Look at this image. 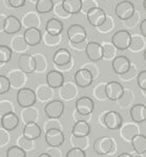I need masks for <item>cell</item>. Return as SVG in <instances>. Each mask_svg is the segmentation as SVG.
I'll list each match as a JSON object with an SVG mask.
<instances>
[{"mask_svg":"<svg viewBox=\"0 0 146 157\" xmlns=\"http://www.w3.org/2000/svg\"><path fill=\"white\" fill-rule=\"evenodd\" d=\"M132 146L135 152L139 154L146 153V136L143 134H138L132 140Z\"/></svg>","mask_w":146,"mask_h":157,"instance_id":"f1b7e54d","label":"cell"},{"mask_svg":"<svg viewBox=\"0 0 146 157\" xmlns=\"http://www.w3.org/2000/svg\"><path fill=\"white\" fill-rule=\"evenodd\" d=\"M61 6L66 14L76 15L83 9V2L82 0H63Z\"/></svg>","mask_w":146,"mask_h":157,"instance_id":"cb8c5ba5","label":"cell"},{"mask_svg":"<svg viewBox=\"0 0 146 157\" xmlns=\"http://www.w3.org/2000/svg\"><path fill=\"white\" fill-rule=\"evenodd\" d=\"M12 84L10 78L6 75H0V94H6L11 89Z\"/></svg>","mask_w":146,"mask_h":157,"instance_id":"74e56055","label":"cell"},{"mask_svg":"<svg viewBox=\"0 0 146 157\" xmlns=\"http://www.w3.org/2000/svg\"><path fill=\"white\" fill-rule=\"evenodd\" d=\"M94 81V75L87 68L78 69L75 73V83L79 87L86 88L91 85Z\"/></svg>","mask_w":146,"mask_h":157,"instance_id":"8fae6325","label":"cell"},{"mask_svg":"<svg viewBox=\"0 0 146 157\" xmlns=\"http://www.w3.org/2000/svg\"><path fill=\"white\" fill-rule=\"evenodd\" d=\"M106 84H104V83L103 84H99L96 88H95V95H96V98H98L99 101L108 100V98H107V95H106Z\"/></svg>","mask_w":146,"mask_h":157,"instance_id":"f35d334b","label":"cell"},{"mask_svg":"<svg viewBox=\"0 0 146 157\" xmlns=\"http://www.w3.org/2000/svg\"><path fill=\"white\" fill-rule=\"evenodd\" d=\"M95 109V103L89 97H81L76 101V111L84 115H91Z\"/></svg>","mask_w":146,"mask_h":157,"instance_id":"9a60e30c","label":"cell"},{"mask_svg":"<svg viewBox=\"0 0 146 157\" xmlns=\"http://www.w3.org/2000/svg\"><path fill=\"white\" fill-rule=\"evenodd\" d=\"M24 42L30 46H35L38 45L42 41V34L41 30L37 27H29L25 29L23 35Z\"/></svg>","mask_w":146,"mask_h":157,"instance_id":"2e32d148","label":"cell"},{"mask_svg":"<svg viewBox=\"0 0 146 157\" xmlns=\"http://www.w3.org/2000/svg\"><path fill=\"white\" fill-rule=\"evenodd\" d=\"M115 14L120 20H128L134 16L135 14V6L132 2L128 0L121 1L116 6Z\"/></svg>","mask_w":146,"mask_h":157,"instance_id":"277c9868","label":"cell"},{"mask_svg":"<svg viewBox=\"0 0 146 157\" xmlns=\"http://www.w3.org/2000/svg\"><path fill=\"white\" fill-rule=\"evenodd\" d=\"M144 93H145V94H146V91H144Z\"/></svg>","mask_w":146,"mask_h":157,"instance_id":"9f6ffc18","label":"cell"},{"mask_svg":"<svg viewBox=\"0 0 146 157\" xmlns=\"http://www.w3.org/2000/svg\"><path fill=\"white\" fill-rule=\"evenodd\" d=\"M103 47H104V58H105V59L114 58L112 56H115V48H116V47H115L114 45H109V44H106L105 46H103Z\"/></svg>","mask_w":146,"mask_h":157,"instance_id":"ee69618b","label":"cell"},{"mask_svg":"<svg viewBox=\"0 0 146 157\" xmlns=\"http://www.w3.org/2000/svg\"><path fill=\"white\" fill-rule=\"evenodd\" d=\"M71 52L65 48H60L54 54L53 56V62L58 67L65 66V65L71 64Z\"/></svg>","mask_w":146,"mask_h":157,"instance_id":"ffe728a7","label":"cell"},{"mask_svg":"<svg viewBox=\"0 0 146 157\" xmlns=\"http://www.w3.org/2000/svg\"><path fill=\"white\" fill-rule=\"evenodd\" d=\"M41 133H42V130L37 123L25 124L23 131H22V135L29 139H32V140H36L37 138H39Z\"/></svg>","mask_w":146,"mask_h":157,"instance_id":"603a6c76","label":"cell"},{"mask_svg":"<svg viewBox=\"0 0 146 157\" xmlns=\"http://www.w3.org/2000/svg\"><path fill=\"white\" fill-rule=\"evenodd\" d=\"M122 116L117 111H107L104 114V126L109 130H118L122 127Z\"/></svg>","mask_w":146,"mask_h":157,"instance_id":"30bf717a","label":"cell"},{"mask_svg":"<svg viewBox=\"0 0 146 157\" xmlns=\"http://www.w3.org/2000/svg\"><path fill=\"white\" fill-rule=\"evenodd\" d=\"M36 61H37V69L36 71H42L47 67V62H45L44 58H42V56H36Z\"/></svg>","mask_w":146,"mask_h":157,"instance_id":"f6af8a7d","label":"cell"},{"mask_svg":"<svg viewBox=\"0 0 146 157\" xmlns=\"http://www.w3.org/2000/svg\"><path fill=\"white\" fill-rule=\"evenodd\" d=\"M47 83L53 89L61 88L64 84V75L58 70H50L47 75Z\"/></svg>","mask_w":146,"mask_h":157,"instance_id":"ac0fdd59","label":"cell"},{"mask_svg":"<svg viewBox=\"0 0 146 157\" xmlns=\"http://www.w3.org/2000/svg\"><path fill=\"white\" fill-rule=\"evenodd\" d=\"M26 0H7V3L10 4V6L14 7V9H19L22 7L25 4Z\"/></svg>","mask_w":146,"mask_h":157,"instance_id":"7dc6e473","label":"cell"},{"mask_svg":"<svg viewBox=\"0 0 146 157\" xmlns=\"http://www.w3.org/2000/svg\"><path fill=\"white\" fill-rule=\"evenodd\" d=\"M52 129H60V130H62V125L58 121V118H50L48 121H45V125H44L45 132L48 130H52Z\"/></svg>","mask_w":146,"mask_h":157,"instance_id":"ab89813d","label":"cell"},{"mask_svg":"<svg viewBox=\"0 0 146 157\" xmlns=\"http://www.w3.org/2000/svg\"><path fill=\"white\" fill-rule=\"evenodd\" d=\"M38 157H52V156H51L50 154L45 152V153H41V154H39V156H38Z\"/></svg>","mask_w":146,"mask_h":157,"instance_id":"f907efd6","label":"cell"},{"mask_svg":"<svg viewBox=\"0 0 146 157\" xmlns=\"http://www.w3.org/2000/svg\"><path fill=\"white\" fill-rule=\"evenodd\" d=\"M12 59V49L6 45L0 46V62L1 64H6Z\"/></svg>","mask_w":146,"mask_h":157,"instance_id":"e575fe53","label":"cell"},{"mask_svg":"<svg viewBox=\"0 0 146 157\" xmlns=\"http://www.w3.org/2000/svg\"><path fill=\"white\" fill-rule=\"evenodd\" d=\"M35 140H32V139H29L26 137H24L23 135L18 137L17 139V146L20 147L21 149H23L25 152H30L34 149L35 147Z\"/></svg>","mask_w":146,"mask_h":157,"instance_id":"836d02e7","label":"cell"},{"mask_svg":"<svg viewBox=\"0 0 146 157\" xmlns=\"http://www.w3.org/2000/svg\"><path fill=\"white\" fill-rule=\"evenodd\" d=\"M130 61L127 57L125 56H117L112 62V66L114 71L117 75H125L129 71L130 69Z\"/></svg>","mask_w":146,"mask_h":157,"instance_id":"4fadbf2b","label":"cell"},{"mask_svg":"<svg viewBox=\"0 0 146 157\" xmlns=\"http://www.w3.org/2000/svg\"><path fill=\"white\" fill-rule=\"evenodd\" d=\"M20 115H21V118L24 124L37 123V121L39 120V111L34 106L27 108H22Z\"/></svg>","mask_w":146,"mask_h":157,"instance_id":"484cf974","label":"cell"},{"mask_svg":"<svg viewBox=\"0 0 146 157\" xmlns=\"http://www.w3.org/2000/svg\"><path fill=\"white\" fill-rule=\"evenodd\" d=\"M45 141L48 147H60L64 143V134L60 129H52L45 132Z\"/></svg>","mask_w":146,"mask_h":157,"instance_id":"7c38bea8","label":"cell"},{"mask_svg":"<svg viewBox=\"0 0 146 157\" xmlns=\"http://www.w3.org/2000/svg\"><path fill=\"white\" fill-rule=\"evenodd\" d=\"M14 105L11 101H6V100H2L0 102V113L1 116L7 114V113L14 112Z\"/></svg>","mask_w":146,"mask_h":157,"instance_id":"8d00e7d4","label":"cell"},{"mask_svg":"<svg viewBox=\"0 0 146 157\" xmlns=\"http://www.w3.org/2000/svg\"><path fill=\"white\" fill-rule=\"evenodd\" d=\"M132 37L130 33L126 29H120L115 33L112 37V44L116 47V49L125 50L129 48L132 45Z\"/></svg>","mask_w":146,"mask_h":157,"instance_id":"6da1fadb","label":"cell"},{"mask_svg":"<svg viewBox=\"0 0 146 157\" xmlns=\"http://www.w3.org/2000/svg\"><path fill=\"white\" fill-rule=\"evenodd\" d=\"M124 88L119 82L112 81L106 84V95L111 101H119L124 95Z\"/></svg>","mask_w":146,"mask_h":157,"instance_id":"5bb4252c","label":"cell"},{"mask_svg":"<svg viewBox=\"0 0 146 157\" xmlns=\"http://www.w3.org/2000/svg\"><path fill=\"white\" fill-rule=\"evenodd\" d=\"M65 157H86V153L84 150L78 148H73L67 151Z\"/></svg>","mask_w":146,"mask_h":157,"instance_id":"b9f144b4","label":"cell"},{"mask_svg":"<svg viewBox=\"0 0 146 157\" xmlns=\"http://www.w3.org/2000/svg\"><path fill=\"white\" fill-rule=\"evenodd\" d=\"M102 1H106V0H102Z\"/></svg>","mask_w":146,"mask_h":157,"instance_id":"11a10c76","label":"cell"},{"mask_svg":"<svg viewBox=\"0 0 146 157\" xmlns=\"http://www.w3.org/2000/svg\"><path fill=\"white\" fill-rule=\"evenodd\" d=\"M71 143L73 145V148H78V149H82V150L86 151L89 144V140L87 138V136L85 137H79V136H75L71 135Z\"/></svg>","mask_w":146,"mask_h":157,"instance_id":"d6a6232c","label":"cell"},{"mask_svg":"<svg viewBox=\"0 0 146 157\" xmlns=\"http://www.w3.org/2000/svg\"><path fill=\"white\" fill-rule=\"evenodd\" d=\"M77 93H78V91H77L76 86L74 84H71V83L61 87L60 95L66 101H71V100H73V98H75Z\"/></svg>","mask_w":146,"mask_h":157,"instance_id":"1f68e13d","label":"cell"},{"mask_svg":"<svg viewBox=\"0 0 146 157\" xmlns=\"http://www.w3.org/2000/svg\"><path fill=\"white\" fill-rule=\"evenodd\" d=\"M143 57H144V60L146 61V48L144 50V54H143Z\"/></svg>","mask_w":146,"mask_h":157,"instance_id":"db71d44e","label":"cell"},{"mask_svg":"<svg viewBox=\"0 0 146 157\" xmlns=\"http://www.w3.org/2000/svg\"><path fill=\"white\" fill-rule=\"evenodd\" d=\"M18 126H19V118L15 112L7 113L1 116V128L11 132V131H14Z\"/></svg>","mask_w":146,"mask_h":157,"instance_id":"44dd1931","label":"cell"},{"mask_svg":"<svg viewBox=\"0 0 146 157\" xmlns=\"http://www.w3.org/2000/svg\"><path fill=\"white\" fill-rule=\"evenodd\" d=\"M21 29V22L20 20L15 16H7L3 22V26H2V30L4 34L6 35H13L17 34Z\"/></svg>","mask_w":146,"mask_h":157,"instance_id":"e0dca14e","label":"cell"},{"mask_svg":"<svg viewBox=\"0 0 146 157\" xmlns=\"http://www.w3.org/2000/svg\"><path fill=\"white\" fill-rule=\"evenodd\" d=\"M85 54L93 62H97L104 58V47L97 42H89L85 46Z\"/></svg>","mask_w":146,"mask_h":157,"instance_id":"9c48e42d","label":"cell"},{"mask_svg":"<svg viewBox=\"0 0 146 157\" xmlns=\"http://www.w3.org/2000/svg\"><path fill=\"white\" fill-rule=\"evenodd\" d=\"M9 132L10 131H7L3 128H1V130H0V147L1 148L6 147L11 141V134Z\"/></svg>","mask_w":146,"mask_h":157,"instance_id":"60d3db41","label":"cell"},{"mask_svg":"<svg viewBox=\"0 0 146 157\" xmlns=\"http://www.w3.org/2000/svg\"><path fill=\"white\" fill-rule=\"evenodd\" d=\"M86 29L80 24H73L67 29V38L73 44H80L86 39Z\"/></svg>","mask_w":146,"mask_h":157,"instance_id":"8992f818","label":"cell"},{"mask_svg":"<svg viewBox=\"0 0 146 157\" xmlns=\"http://www.w3.org/2000/svg\"><path fill=\"white\" fill-rule=\"evenodd\" d=\"M37 98H39L41 102H52L54 101L53 98L55 97V92H54V89L52 87H50L48 85H42L40 86L39 88L37 89Z\"/></svg>","mask_w":146,"mask_h":157,"instance_id":"83f0119b","label":"cell"},{"mask_svg":"<svg viewBox=\"0 0 146 157\" xmlns=\"http://www.w3.org/2000/svg\"><path fill=\"white\" fill-rule=\"evenodd\" d=\"M36 101H37V94L33 89H30L29 87H23L18 90L17 103L20 107H32L36 104Z\"/></svg>","mask_w":146,"mask_h":157,"instance_id":"7a4b0ae2","label":"cell"},{"mask_svg":"<svg viewBox=\"0 0 146 157\" xmlns=\"http://www.w3.org/2000/svg\"><path fill=\"white\" fill-rule=\"evenodd\" d=\"M47 153L50 154L52 157H63L62 151L59 149V147H50V148L47 149Z\"/></svg>","mask_w":146,"mask_h":157,"instance_id":"bcb514c9","label":"cell"},{"mask_svg":"<svg viewBox=\"0 0 146 157\" xmlns=\"http://www.w3.org/2000/svg\"><path fill=\"white\" fill-rule=\"evenodd\" d=\"M89 133H91V126L86 121H76V124L71 129V135L79 136V137L88 136Z\"/></svg>","mask_w":146,"mask_h":157,"instance_id":"4316f807","label":"cell"},{"mask_svg":"<svg viewBox=\"0 0 146 157\" xmlns=\"http://www.w3.org/2000/svg\"><path fill=\"white\" fill-rule=\"evenodd\" d=\"M132 157H144L143 156V154H139V153H137V152H135L134 154H132Z\"/></svg>","mask_w":146,"mask_h":157,"instance_id":"816d5d0a","label":"cell"},{"mask_svg":"<svg viewBox=\"0 0 146 157\" xmlns=\"http://www.w3.org/2000/svg\"><path fill=\"white\" fill-rule=\"evenodd\" d=\"M36 12L39 14H47L54 9L53 0H37L35 4Z\"/></svg>","mask_w":146,"mask_h":157,"instance_id":"4dcf8cb0","label":"cell"},{"mask_svg":"<svg viewBox=\"0 0 146 157\" xmlns=\"http://www.w3.org/2000/svg\"><path fill=\"white\" fill-rule=\"evenodd\" d=\"M114 149V139L108 136H102L95 140L94 151L99 155H107Z\"/></svg>","mask_w":146,"mask_h":157,"instance_id":"5b68a950","label":"cell"},{"mask_svg":"<svg viewBox=\"0 0 146 157\" xmlns=\"http://www.w3.org/2000/svg\"><path fill=\"white\" fill-rule=\"evenodd\" d=\"M6 157H26V152L18 146H13L7 149Z\"/></svg>","mask_w":146,"mask_h":157,"instance_id":"d590c367","label":"cell"},{"mask_svg":"<svg viewBox=\"0 0 146 157\" xmlns=\"http://www.w3.org/2000/svg\"><path fill=\"white\" fill-rule=\"evenodd\" d=\"M18 65L22 72L33 73L37 69V61L34 56L29 54H22L18 58Z\"/></svg>","mask_w":146,"mask_h":157,"instance_id":"52a82bcc","label":"cell"},{"mask_svg":"<svg viewBox=\"0 0 146 157\" xmlns=\"http://www.w3.org/2000/svg\"><path fill=\"white\" fill-rule=\"evenodd\" d=\"M137 83L138 86L143 91H146V70H142L137 77Z\"/></svg>","mask_w":146,"mask_h":157,"instance_id":"7bdbcfd3","label":"cell"},{"mask_svg":"<svg viewBox=\"0 0 146 157\" xmlns=\"http://www.w3.org/2000/svg\"><path fill=\"white\" fill-rule=\"evenodd\" d=\"M86 18L89 24L93 26L99 27L102 26L106 21V14L103 9L98 6H95L93 9H89L88 12L86 13Z\"/></svg>","mask_w":146,"mask_h":157,"instance_id":"3957f363","label":"cell"},{"mask_svg":"<svg viewBox=\"0 0 146 157\" xmlns=\"http://www.w3.org/2000/svg\"><path fill=\"white\" fill-rule=\"evenodd\" d=\"M44 112L48 118H59L64 112V104L60 100L48 102L44 107Z\"/></svg>","mask_w":146,"mask_h":157,"instance_id":"ba28073f","label":"cell"},{"mask_svg":"<svg viewBox=\"0 0 146 157\" xmlns=\"http://www.w3.org/2000/svg\"><path fill=\"white\" fill-rule=\"evenodd\" d=\"M117 157H132V155L129 153H121V154H119Z\"/></svg>","mask_w":146,"mask_h":157,"instance_id":"681fc988","label":"cell"},{"mask_svg":"<svg viewBox=\"0 0 146 157\" xmlns=\"http://www.w3.org/2000/svg\"><path fill=\"white\" fill-rule=\"evenodd\" d=\"M143 7H144V11L146 12V0L143 1Z\"/></svg>","mask_w":146,"mask_h":157,"instance_id":"f5cc1de1","label":"cell"},{"mask_svg":"<svg viewBox=\"0 0 146 157\" xmlns=\"http://www.w3.org/2000/svg\"><path fill=\"white\" fill-rule=\"evenodd\" d=\"M140 32L146 38V19L142 20V22L140 23Z\"/></svg>","mask_w":146,"mask_h":157,"instance_id":"c3c4849f","label":"cell"},{"mask_svg":"<svg viewBox=\"0 0 146 157\" xmlns=\"http://www.w3.org/2000/svg\"><path fill=\"white\" fill-rule=\"evenodd\" d=\"M63 23L62 21H60L59 19L52 18L50 20H47V24H45V30H47V35L50 36L57 37L62 33L63 30Z\"/></svg>","mask_w":146,"mask_h":157,"instance_id":"d4e9b609","label":"cell"},{"mask_svg":"<svg viewBox=\"0 0 146 157\" xmlns=\"http://www.w3.org/2000/svg\"><path fill=\"white\" fill-rule=\"evenodd\" d=\"M121 137L125 141H132L136 135L140 134V128L137 123H126L123 127H121Z\"/></svg>","mask_w":146,"mask_h":157,"instance_id":"d6986e66","label":"cell"},{"mask_svg":"<svg viewBox=\"0 0 146 157\" xmlns=\"http://www.w3.org/2000/svg\"><path fill=\"white\" fill-rule=\"evenodd\" d=\"M130 117L137 124L146 121V105L135 104L130 109Z\"/></svg>","mask_w":146,"mask_h":157,"instance_id":"7402d4cb","label":"cell"},{"mask_svg":"<svg viewBox=\"0 0 146 157\" xmlns=\"http://www.w3.org/2000/svg\"><path fill=\"white\" fill-rule=\"evenodd\" d=\"M9 78H10V81H11V84H12L13 88L18 89V90L23 88L22 86H23L25 83V78H24V72H22L21 70H20V71L12 72L11 77Z\"/></svg>","mask_w":146,"mask_h":157,"instance_id":"f546056e","label":"cell"}]
</instances>
